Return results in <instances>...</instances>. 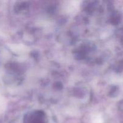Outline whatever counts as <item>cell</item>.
Listing matches in <instances>:
<instances>
[{
  "label": "cell",
  "mask_w": 123,
  "mask_h": 123,
  "mask_svg": "<svg viewBox=\"0 0 123 123\" xmlns=\"http://www.w3.org/2000/svg\"><path fill=\"white\" fill-rule=\"evenodd\" d=\"M79 2L78 1H73V2H70L68 5V7H67V8L65 10H66L67 12L69 13H72L73 12H75L76 10L78 9L79 7Z\"/></svg>",
  "instance_id": "1"
}]
</instances>
